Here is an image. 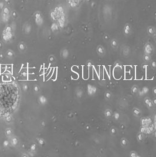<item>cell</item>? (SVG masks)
Instances as JSON below:
<instances>
[{
	"instance_id": "6da1fadb",
	"label": "cell",
	"mask_w": 156,
	"mask_h": 157,
	"mask_svg": "<svg viewBox=\"0 0 156 157\" xmlns=\"http://www.w3.org/2000/svg\"></svg>"
}]
</instances>
